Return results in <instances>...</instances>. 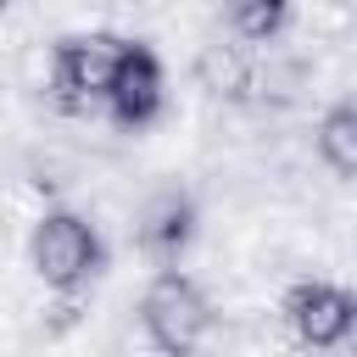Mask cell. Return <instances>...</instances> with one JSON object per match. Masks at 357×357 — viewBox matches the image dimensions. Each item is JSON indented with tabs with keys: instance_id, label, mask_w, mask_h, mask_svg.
Segmentation results:
<instances>
[{
	"instance_id": "6da1fadb",
	"label": "cell",
	"mask_w": 357,
	"mask_h": 357,
	"mask_svg": "<svg viewBox=\"0 0 357 357\" xmlns=\"http://www.w3.org/2000/svg\"><path fill=\"white\" fill-rule=\"evenodd\" d=\"M28 262H33V273L45 279V290L78 296L84 284H95V279L106 273V240H100V229H95L84 212L50 206V212L33 223V234H28Z\"/></svg>"
},
{
	"instance_id": "7a4b0ae2",
	"label": "cell",
	"mask_w": 357,
	"mask_h": 357,
	"mask_svg": "<svg viewBox=\"0 0 357 357\" xmlns=\"http://www.w3.org/2000/svg\"><path fill=\"white\" fill-rule=\"evenodd\" d=\"M123 45L117 33L106 28H89V33H61L50 45V100L56 112L78 117L89 112L95 100H106L112 78H117V61H123Z\"/></svg>"
},
{
	"instance_id": "3957f363",
	"label": "cell",
	"mask_w": 357,
	"mask_h": 357,
	"mask_svg": "<svg viewBox=\"0 0 357 357\" xmlns=\"http://www.w3.org/2000/svg\"><path fill=\"white\" fill-rule=\"evenodd\" d=\"M139 324H145V335H151L156 351L184 357V351H195V346L206 340V329H212V301H206V290H201L190 273L156 268V279H151L145 296H139Z\"/></svg>"
},
{
	"instance_id": "277c9868",
	"label": "cell",
	"mask_w": 357,
	"mask_h": 357,
	"mask_svg": "<svg viewBox=\"0 0 357 357\" xmlns=\"http://www.w3.org/2000/svg\"><path fill=\"white\" fill-rule=\"evenodd\" d=\"M279 312H284V324L296 329V340H301V346H318V351L346 346V340L357 335V290H346V284H335V279H296V284L284 290Z\"/></svg>"
},
{
	"instance_id": "5b68a950",
	"label": "cell",
	"mask_w": 357,
	"mask_h": 357,
	"mask_svg": "<svg viewBox=\"0 0 357 357\" xmlns=\"http://www.w3.org/2000/svg\"><path fill=\"white\" fill-rule=\"evenodd\" d=\"M106 112H112V123L128 128V134L151 128V123L167 112V67H162V56H156L145 39H128V45H123L117 78H112V89H106Z\"/></svg>"
},
{
	"instance_id": "8992f818",
	"label": "cell",
	"mask_w": 357,
	"mask_h": 357,
	"mask_svg": "<svg viewBox=\"0 0 357 357\" xmlns=\"http://www.w3.org/2000/svg\"><path fill=\"white\" fill-rule=\"evenodd\" d=\"M195 234H201V206H195L190 190L162 184L156 195H145V206H139V218H134V245H139L145 262L178 268V257L195 245Z\"/></svg>"
},
{
	"instance_id": "52a82bcc",
	"label": "cell",
	"mask_w": 357,
	"mask_h": 357,
	"mask_svg": "<svg viewBox=\"0 0 357 357\" xmlns=\"http://www.w3.org/2000/svg\"><path fill=\"white\" fill-rule=\"evenodd\" d=\"M195 78H201L206 95L234 100V106L251 100L257 84H262V73H257V61H251V50H245L240 33H234V39H212V45H201V56H195Z\"/></svg>"
},
{
	"instance_id": "ba28073f",
	"label": "cell",
	"mask_w": 357,
	"mask_h": 357,
	"mask_svg": "<svg viewBox=\"0 0 357 357\" xmlns=\"http://www.w3.org/2000/svg\"><path fill=\"white\" fill-rule=\"evenodd\" d=\"M318 156L329 173L357 178V100H335L318 117Z\"/></svg>"
},
{
	"instance_id": "9c48e42d",
	"label": "cell",
	"mask_w": 357,
	"mask_h": 357,
	"mask_svg": "<svg viewBox=\"0 0 357 357\" xmlns=\"http://www.w3.org/2000/svg\"><path fill=\"white\" fill-rule=\"evenodd\" d=\"M284 22H290V6L284 0H229V28L245 45H268Z\"/></svg>"
},
{
	"instance_id": "30bf717a",
	"label": "cell",
	"mask_w": 357,
	"mask_h": 357,
	"mask_svg": "<svg viewBox=\"0 0 357 357\" xmlns=\"http://www.w3.org/2000/svg\"><path fill=\"white\" fill-rule=\"evenodd\" d=\"M6 6H11V0H0V11H6Z\"/></svg>"
},
{
	"instance_id": "8fae6325",
	"label": "cell",
	"mask_w": 357,
	"mask_h": 357,
	"mask_svg": "<svg viewBox=\"0 0 357 357\" xmlns=\"http://www.w3.org/2000/svg\"><path fill=\"white\" fill-rule=\"evenodd\" d=\"M284 6H296V0H284Z\"/></svg>"
}]
</instances>
